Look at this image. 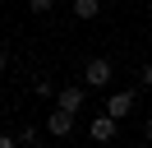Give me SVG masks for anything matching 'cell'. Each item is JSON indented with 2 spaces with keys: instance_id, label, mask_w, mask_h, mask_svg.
Returning <instances> with one entry per match:
<instances>
[{
  "instance_id": "obj_2",
  "label": "cell",
  "mask_w": 152,
  "mask_h": 148,
  "mask_svg": "<svg viewBox=\"0 0 152 148\" xmlns=\"http://www.w3.org/2000/svg\"><path fill=\"white\" fill-rule=\"evenodd\" d=\"M115 134H120V116H111V111L88 120V139H92V144H111Z\"/></svg>"
},
{
  "instance_id": "obj_11",
  "label": "cell",
  "mask_w": 152,
  "mask_h": 148,
  "mask_svg": "<svg viewBox=\"0 0 152 148\" xmlns=\"http://www.w3.org/2000/svg\"><path fill=\"white\" fill-rule=\"evenodd\" d=\"M19 144V134H10V130H0V148H14Z\"/></svg>"
},
{
  "instance_id": "obj_4",
  "label": "cell",
  "mask_w": 152,
  "mask_h": 148,
  "mask_svg": "<svg viewBox=\"0 0 152 148\" xmlns=\"http://www.w3.org/2000/svg\"><path fill=\"white\" fill-rule=\"evenodd\" d=\"M46 134H51V139H69V134H74V111L56 107V111L46 116Z\"/></svg>"
},
{
  "instance_id": "obj_12",
  "label": "cell",
  "mask_w": 152,
  "mask_h": 148,
  "mask_svg": "<svg viewBox=\"0 0 152 148\" xmlns=\"http://www.w3.org/2000/svg\"><path fill=\"white\" fill-rule=\"evenodd\" d=\"M10 70V51H5V46H0V74Z\"/></svg>"
},
{
  "instance_id": "obj_13",
  "label": "cell",
  "mask_w": 152,
  "mask_h": 148,
  "mask_svg": "<svg viewBox=\"0 0 152 148\" xmlns=\"http://www.w3.org/2000/svg\"><path fill=\"white\" fill-rule=\"evenodd\" d=\"M143 139H148V144H152V116L143 120Z\"/></svg>"
},
{
  "instance_id": "obj_14",
  "label": "cell",
  "mask_w": 152,
  "mask_h": 148,
  "mask_svg": "<svg viewBox=\"0 0 152 148\" xmlns=\"http://www.w3.org/2000/svg\"><path fill=\"white\" fill-rule=\"evenodd\" d=\"M102 5H115V0H102Z\"/></svg>"
},
{
  "instance_id": "obj_10",
  "label": "cell",
  "mask_w": 152,
  "mask_h": 148,
  "mask_svg": "<svg viewBox=\"0 0 152 148\" xmlns=\"http://www.w3.org/2000/svg\"><path fill=\"white\" fill-rule=\"evenodd\" d=\"M138 83H143V88H152V60H148V65L138 70Z\"/></svg>"
},
{
  "instance_id": "obj_7",
  "label": "cell",
  "mask_w": 152,
  "mask_h": 148,
  "mask_svg": "<svg viewBox=\"0 0 152 148\" xmlns=\"http://www.w3.org/2000/svg\"><path fill=\"white\" fill-rule=\"evenodd\" d=\"M19 144H32V148H37V144H42V130H37V125H23V130H19Z\"/></svg>"
},
{
  "instance_id": "obj_3",
  "label": "cell",
  "mask_w": 152,
  "mask_h": 148,
  "mask_svg": "<svg viewBox=\"0 0 152 148\" xmlns=\"http://www.w3.org/2000/svg\"><path fill=\"white\" fill-rule=\"evenodd\" d=\"M56 107H65V111H83L88 107V83H65V88H56Z\"/></svg>"
},
{
  "instance_id": "obj_9",
  "label": "cell",
  "mask_w": 152,
  "mask_h": 148,
  "mask_svg": "<svg viewBox=\"0 0 152 148\" xmlns=\"http://www.w3.org/2000/svg\"><path fill=\"white\" fill-rule=\"evenodd\" d=\"M32 92H37V97H56V88H51L46 79H32Z\"/></svg>"
},
{
  "instance_id": "obj_6",
  "label": "cell",
  "mask_w": 152,
  "mask_h": 148,
  "mask_svg": "<svg viewBox=\"0 0 152 148\" xmlns=\"http://www.w3.org/2000/svg\"><path fill=\"white\" fill-rule=\"evenodd\" d=\"M102 0H74V18H83V23H88V18H97V14H102Z\"/></svg>"
},
{
  "instance_id": "obj_8",
  "label": "cell",
  "mask_w": 152,
  "mask_h": 148,
  "mask_svg": "<svg viewBox=\"0 0 152 148\" xmlns=\"http://www.w3.org/2000/svg\"><path fill=\"white\" fill-rule=\"evenodd\" d=\"M28 9H32V14H51V9H56V0H28Z\"/></svg>"
},
{
  "instance_id": "obj_5",
  "label": "cell",
  "mask_w": 152,
  "mask_h": 148,
  "mask_svg": "<svg viewBox=\"0 0 152 148\" xmlns=\"http://www.w3.org/2000/svg\"><path fill=\"white\" fill-rule=\"evenodd\" d=\"M134 107H138V92H134V88H120V92H111V97H106V111H111V116H129V111Z\"/></svg>"
},
{
  "instance_id": "obj_1",
  "label": "cell",
  "mask_w": 152,
  "mask_h": 148,
  "mask_svg": "<svg viewBox=\"0 0 152 148\" xmlns=\"http://www.w3.org/2000/svg\"><path fill=\"white\" fill-rule=\"evenodd\" d=\"M111 79H115V65L106 60V56H92V60L83 65V83L88 88H106Z\"/></svg>"
}]
</instances>
